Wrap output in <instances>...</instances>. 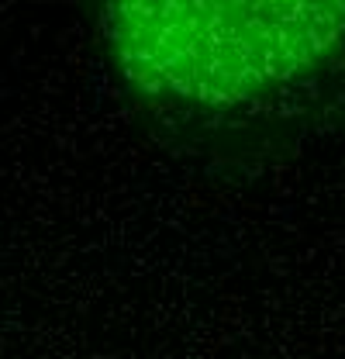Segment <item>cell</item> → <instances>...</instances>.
Here are the masks:
<instances>
[{"label":"cell","mask_w":345,"mask_h":359,"mask_svg":"<svg viewBox=\"0 0 345 359\" xmlns=\"http://www.w3.org/2000/svg\"><path fill=\"white\" fill-rule=\"evenodd\" d=\"M104 45L145 97L242 107L307 83L345 55V0H121Z\"/></svg>","instance_id":"1"}]
</instances>
